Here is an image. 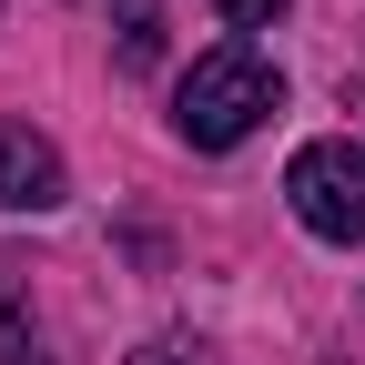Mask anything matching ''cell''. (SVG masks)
Segmentation results:
<instances>
[{
  "mask_svg": "<svg viewBox=\"0 0 365 365\" xmlns=\"http://www.w3.org/2000/svg\"><path fill=\"white\" fill-rule=\"evenodd\" d=\"M264 112H284V71H274L254 41L203 51L193 71H182V91H173V132H182L193 153H234Z\"/></svg>",
  "mask_w": 365,
  "mask_h": 365,
  "instance_id": "1",
  "label": "cell"
},
{
  "mask_svg": "<svg viewBox=\"0 0 365 365\" xmlns=\"http://www.w3.org/2000/svg\"><path fill=\"white\" fill-rule=\"evenodd\" d=\"M284 203L304 234H325V244H365V143L355 132H335V143H304L284 163Z\"/></svg>",
  "mask_w": 365,
  "mask_h": 365,
  "instance_id": "2",
  "label": "cell"
},
{
  "mask_svg": "<svg viewBox=\"0 0 365 365\" xmlns=\"http://www.w3.org/2000/svg\"><path fill=\"white\" fill-rule=\"evenodd\" d=\"M61 193H71L61 153L41 143L31 122H0V213H51Z\"/></svg>",
  "mask_w": 365,
  "mask_h": 365,
  "instance_id": "3",
  "label": "cell"
},
{
  "mask_svg": "<svg viewBox=\"0 0 365 365\" xmlns=\"http://www.w3.org/2000/svg\"><path fill=\"white\" fill-rule=\"evenodd\" d=\"M112 31H122V71L163 61V0H112Z\"/></svg>",
  "mask_w": 365,
  "mask_h": 365,
  "instance_id": "4",
  "label": "cell"
},
{
  "mask_svg": "<svg viewBox=\"0 0 365 365\" xmlns=\"http://www.w3.org/2000/svg\"><path fill=\"white\" fill-rule=\"evenodd\" d=\"M132 365H213V345H203V335H153Z\"/></svg>",
  "mask_w": 365,
  "mask_h": 365,
  "instance_id": "5",
  "label": "cell"
},
{
  "mask_svg": "<svg viewBox=\"0 0 365 365\" xmlns=\"http://www.w3.org/2000/svg\"><path fill=\"white\" fill-rule=\"evenodd\" d=\"M213 11L234 21V31H254V21H274V11H284V0H213Z\"/></svg>",
  "mask_w": 365,
  "mask_h": 365,
  "instance_id": "6",
  "label": "cell"
},
{
  "mask_svg": "<svg viewBox=\"0 0 365 365\" xmlns=\"http://www.w3.org/2000/svg\"><path fill=\"white\" fill-rule=\"evenodd\" d=\"M0 365H51V355H41V345H21V335H11V345H0Z\"/></svg>",
  "mask_w": 365,
  "mask_h": 365,
  "instance_id": "7",
  "label": "cell"
},
{
  "mask_svg": "<svg viewBox=\"0 0 365 365\" xmlns=\"http://www.w3.org/2000/svg\"><path fill=\"white\" fill-rule=\"evenodd\" d=\"M345 112H355V122H365V71H355V81H345Z\"/></svg>",
  "mask_w": 365,
  "mask_h": 365,
  "instance_id": "8",
  "label": "cell"
}]
</instances>
